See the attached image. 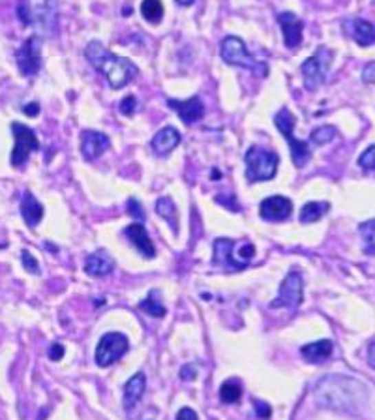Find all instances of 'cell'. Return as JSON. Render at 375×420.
<instances>
[{"instance_id": "f546056e", "label": "cell", "mask_w": 375, "mask_h": 420, "mask_svg": "<svg viewBox=\"0 0 375 420\" xmlns=\"http://www.w3.org/2000/svg\"><path fill=\"white\" fill-rule=\"evenodd\" d=\"M21 261H23V267H25L27 272H30V274H40V265H38L34 255L30 254L28 250H23V252H21Z\"/></svg>"}, {"instance_id": "4dcf8cb0", "label": "cell", "mask_w": 375, "mask_h": 420, "mask_svg": "<svg viewBox=\"0 0 375 420\" xmlns=\"http://www.w3.org/2000/svg\"><path fill=\"white\" fill-rule=\"evenodd\" d=\"M120 113H122L124 117H131V115H136V111L139 109V102H137L136 96H126L120 102Z\"/></svg>"}, {"instance_id": "2e32d148", "label": "cell", "mask_w": 375, "mask_h": 420, "mask_svg": "<svg viewBox=\"0 0 375 420\" xmlns=\"http://www.w3.org/2000/svg\"><path fill=\"white\" fill-rule=\"evenodd\" d=\"M235 246H237L235 241H229V239H218L214 242V265L231 270L244 269V265L237 259V255L233 254Z\"/></svg>"}, {"instance_id": "cb8c5ba5", "label": "cell", "mask_w": 375, "mask_h": 420, "mask_svg": "<svg viewBox=\"0 0 375 420\" xmlns=\"http://www.w3.org/2000/svg\"><path fill=\"white\" fill-rule=\"evenodd\" d=\"M156 212L169 223L171 229H173L175 233H178V212L173 199H169V197H160L156 203Z\"/></svg>"}, {"instance_id": "603a6c76", "label": "cell", "mask_w": 375, "mask_h": 420, "mask_svg": "<svg viewBox=\"0 0 375 420\" xmlns=\"http://www.w3.org/2000/svg\"><path fill=\"white\" fill-rule=\"evenodd\" d=\"M330 205L325 201H310L300 210V223H314L328 212Z\"/></svg>"}, {"instance_id": "5b68a950", "label": "cell", "mask_w": 375, "mask_h": 420, "mask_svg": "<svg viewBox=\"0 0 375 420\" xmlns=\"http://www.w3.org/2000/svg\"><path fill=\"white\" fill-rule=\"evenodd\" d=\"M332 60H334V53L325 45H321L314 55L302 63L300 74H302V83H304L306 90L314 92L327 81L328 69H330Z\"/></svg>"}, {"instance_id": "6da1fadb", "label": "cell", "mask_w": 375, "mask_h": 420, "mask_svg": "<svg viewBox=\"0 0 375 420\" xmlns=\"http://www.w3.org/2000/svg\"><path fill=\"white\" fill-rule=\"evenodd\" d=\"M85 56L94 66V69H98L107 79L111 89H124L126 85H130L139 76V68L131 63L130 58L111 53L100 42H90L85 49Z\"/></svg>"}, {"instance_id": "44dd1931", "label": "cell", "mask_w": 375, "mask_h": 420, "mask_svg": "<svg viewBox=\"0 0 375 420\" xmlns=\"http://www.w3.org/2000/svg\"><path fill=\"white\" fill-rule=\"evenodd\" d=\"M34 21L38 23L41 30H45L47 34L49 32H51V34H55L56 21H58V17H56L55 0H45V2H43L38 10H36Z\"/></svg>"}, {"instance_id": "d590c367", "label": "cell", "mask_w": 375, "mask_h": 420, "mask_svg": "<svg viewBox=\"0 0 375 420\" xmlns=\"http://www.w3.org/2000/svg\"><path fill=\"white\" fill-rule=\"evenodd\" d=\"M255 411H257V417H259V419H268L270 413H272V409H270L268 404H265V401H255Z\"/></svg>"}, {"instance_id": "3957f363", "label": "cell", "mask_w": 375, "mask_h": 420, "mask_svg": "<svg viewBox=\"0 0 375 420\" xmlns=\"http://www.w3.org/2000/svg\"><path fill=\"white\" fill-rule=\"evenodd\" d=\"M244 162L246 179L250 180V182H263V180H270L276 177L280 156L276 152L253 145L246 152Z\"/></svg>"}, {"instance_id": "74e56055", "label": "cell", "mask_w": 375, "mask_h": 420, "mask_svg": "<svg viewBox=\"0 0 375 420\" xmlns=\"http://www.w3.org/2000/svg\"><path fill=\"white\" fill-rule=\"evenodd\" d=\"M177 419L178 420H197V413L195 411H191L190 407H184V409H180L177 413Z\"/></svg>"}, {"instance_id": "8fae6325", "label": "cell", "mask_w": 375, "mask_h": 420, "mask_svg": "<svg viewBox=\"0 0 375 420\" xmlns=\"http://www.w3.org/2000/svg\"><path fill=\"white\" fill-rule=\"evenodd\" d=\"M261 218L266 221H283L291 218L293 214V203L283 195H272L261 201L259 205Z\"/></svg>"}, {"instance_id": "d4e9b609", "label": "cell", "mask_w": 375, "mask_h": 420, "mask_svg": "<svg viewBox=\"0 0 375 420\" xmlns=\"http://www.w3.org/2000/svg\"><path fill=\"white\" fill-rule=\"evenodd\" d=\"M139 310H143L144 313L152 317H165L167 313L164 302L160 300V291H150L149 296L139 302Z\"/></svg>"}, {"instance_id": "7a4b0ae2", "label": "cell", "mask_w": 375, "mask_h": 420, "mask_svg": "<svg viewBox=\"0 0 375 420\" xmlns=\"http://www.w3.org/2000/svg\"><path fill=\"white\" fill-rule=\"evenodd\" d=\"M219 55H222V58H224L227 64L250 69L255 76L266 77V74H268L266 63L257 60V58L248 51L244 40H240L239 36H225L222 43H219Z\"/></svg>"}, {"instance_id": "4fadbf2b", "label": "cell", "mask_w": 375, "mask_h": 420, "mask_svg": "<svg viewBox=\"0 0 375 420\" xmlns=\"http://www.w3.org/2000/svg\"><path fill=\"white\" fill-rule=\"evenodd\" d=\"M281 32H283V43L287 49H297L302 43V32H304V21L297 17L293 12H281L278 15Z\"/></svg>"}, {"instance_id": "f35d334b", "label": "cell", "mask_w": 375, "mask_h": 420, "mask_svg": "<svg viewBox=\"0 0 375 420\" xmlns=\"http://www.w3.org/2000/svg\"><path fill=\"white\" fill-rule=\"evenodd\" d=\"M362 77H364V81L366 83H374L375 81V63H369L366 68H364V74H362Z\"/></svg>"}, {"instance_id": "ba28073f", "label": "cell", "mask_w": 375, "mask_h": 420, "mask_svg": "<svg viewBox=\"0 0 375 420\" xmlns=\"http://www.w3.org/2000/svg\"><path fill=\"white\" fill-rule=\"evenodd\" d=\"M302 276L300 272L293 270L286 276V280L281 282L280 293L270 302V308H287V310H297L302 300H304V293H302Z\"/></svg>"}, {"instance_id": "e0dca14e", "label": "cell", "mask_w": 375, "mask_h": 420, "mask_svg": "<svg viewBox=\"0 0 375 420\" xmlns=\"http://www.w3.org/2000/svg\"><path fill=\"white\" fill-rule=\"evenodd\" d=\"M178 145H180V131L177 128H173V126L162 128L150 141V146H152V151H154L156 156H167Z\"/></svg>"}, {"instance_id": "e575fe53", "label": "cell", "mask_w": 375, "mask_h": 420, "mask_svg": "<svg viewBox=\"0 0 375 420\" xmlns=\"http://www.w3.org/2000/svg\"><path fill=\"white\" fill-rule=\"evenodd\" d=\"M47 355H49V358L53 360V362H58V360H61V358L64 357V345L51 344Z\"/></svg>"}, {"instance_id": "5bb4252c", "label": "cell", "mask_w": 375, "mask_h": 420, "mask_svg": "<svg viewBox=\"0 0 375 420\" xmlns=\"http://www.w3.org/2000/svg\"><path fill=\"white\" fill-rule=\"evenodd\" d=\"M124 236H126V239L130 241L131 246L141 254V257H144V259L156 257V248H154V244L150 241L143 221H141V223H131V225H128V228L124 229Z\"/></svg>"}, {"instance_id": "8992f818", "label": "cell", "mask_w": 375, "mask_h": 420, "mask_svg": "<svg viewBox=\"0 0 375 420\" xmlns=\"http://www.w3.org/2000/svg\"><path fill=\"white\" fill-rule=\"evenodd\" d=\"M128 351V338L120 332H107L100 338L96 347V362L102 368L115 364L118 358H122Z\"/></svg>"}, {"instance_id": "7402d4cb", "label": "cell", "mask_w": 375, "mask_h": 420, "mask_svg": "<svg viewBox=\"0 0 375 420\" xmlns=\"http://www.w3.org/2000/svg\"><path fill=\"white\" fill-rule=\"evenodd\" d=\"M144 386H147V379H144V373L141 372L136 373L126 383V386H124V406H126V409H131L141 399L144 393Z\"/></svg>"}, {"instance_id": "8d00e7d4", "label": "cell", "mask_w": 375, "mask_h": 420, "mask_svg": "<svg viewBox=\"0 0 375 420\" xmlns=\"http://www.w3.org/2000/svg\"><path fill=\"white\" fill-rule=\"evenodd\" d=\"M180 375H182V379H186V381H193V379L197 377V370H195V366L193 364H188L180 370Z\"/></svg>"}, {"instance_id": "277c9868", "label": "cell", "mask_w": 375, "mask_h": 420, "mask_svg": "<svg viewBox=\"0 0 375 420\" xmlns=\"http://www.w3.org/2000/svg\"><path fill=\"white\" fill-rule=\"evenodd\" d=\"M274 124L280 130V133L286 137V141L291 146V159L297 167H304L312 158V151L308 146L306 141H300L294 137V124H297V118L291 111L287 107H281L276 117H274Z\"/></svg>"}, {"instance_id": "4316f807", "label": "cell", "mask_w": 375, "mask_h": 420, "mask_svg": "<svg viewBox=\"0 0 375 420\" xmlns=\"http://www.w3.org/2000/svg\"><path fill=\"white\" fill-rule=\"evenodd\" d=\"M242 398V385L239 379H229L219 386V399L224 404H237Z\"/></svg>"}, {"instance_id": "52a82bcc", "label": "cell", "mask_w": 375, "mask_h": 420, "mask_svg": "<svg viewBox=\"0 0 375 420\" xmlns=\"http://www.w3.org/2000/svg\"><path fill=\"white\" fill-rule=\"evenodd\" d=\"M12 131H14L15 146L12 152V166L21 167L27 164V159L30 158V154L40 148V141L36 137V131L28 126L21 124V122H14L12 124Z\"/></svg>"}, {"instance_id": "d6a6232c", "label": "cell", "mask_w": 375, "mask_h": 420, "mask_svg": "<svg viewBox=\"0 0 375 420\" xmlns=\"http://www.w3.org/2000/svg\"><path fill=\"white\" fill-rule=\"evenodd\" d=\"M361 234L364 236V241L368 242V244H374V242H375V220L362 223Z\"/></svg>"}, {"instance_id": "b9f144b4", "label": "cell", "mask_w": 375, "mask_h": 420, "mask_svg": "<svg viewBox=\"0 0 375 420\" xmlns=\"http://www.w3.org/2000/svg\"><path fill=\"white\" fill-rule=\"evenodd\" d=\"M177 2L180 4V6H191V4H193L195 0H177Z\"/></svg>"}, {"instance_id": "d6986e66", "label": "cell", "mask_w": 375, "mask_h": 420, "mask_svg": "<svg viewBox=\"0 0 375 420\" xmlns=\"http://www.w3.org/2000/svg\"><path fill=\"white\" fill-rule=\"evenodd\" d=\"M332 351H334V344L330 340H319V342H314V344L304 345L300 349V355L310 364H321V362L330 358Z\"/></svg>"}, {"instance_id": "ac0fdd59", "label": "cell", "mask_w": 375, "mask_h": 420, "mask_svg": "<svg viewBox=\"0 0 375 420\" xmlns=\"http://www.w3.org/2000/svg\"><path fill=\"white\" fill-rule=\"evenodd\" d=\"M115 269V261L105 250H98L94 254H90L85 261V272L92 278H103L113 272Z\"/></svg>"}, {"instance_id": "ffe728a7", "label": "cell", "mask_w": 375, "mask_h": 420, "mask_svg": "<svg viewBox=\"0 0 375 420\" xmlns=\"http://www.w3.org/2000/svg\"><path fill=\"white\" fill-rule=\"evenodd\" d=\"M43 212L45 210L41 207L40 201L36 199L30 192H25L23 199H21V216H23V220H25L28 228H36L43 218Z\"/></svg>"}, {"instance_id": "30bf717a", "label": "cell", "mask_w": 375, "mask_h": 420, "mask_svg": "<svg viewBox=\"0 0 375 420\" xmlns=\"http://www.w3.org/2000/svg\"><path fill=\"white\" fill-rule=\"evenodd\" d=\"M167 105L177 113L182 122L188 126L195 124L205 117V104L199 96H191L188 100H167Z\"/></svg>"}, {"instance_id": "1f68e13d", "label": "cell", "mask_w": 375, "mask_h": 420, "mask_svg": "<svg viewBox=\"0 0 375 420\" xmlns=\"http://www.w3.org/2000/svg\"><path fill=\"white\" fill-rule=\"evenodd\" d=\"M17 15H19V19L23 25H30V23H34V14H32V10H30V6H28L27 0H21L19 8H17Z\"/></svg>"}, {"instance_id": "60d3db41", "label": "cell", "mask_w": 375, "mask_h": 420, "mask_svg": "<svg viewBox=\"0 0 375 420\" xmlns=\"http://www.w3.org/2000/svg\"><path fill=\"white\" fill-rule=\"evenodd\" d=\"M368 360H369V366H372V368H375V342L372 344V347H369Z\"/></svg>"}, {"instance_id": "9c48e42d", "label": "cell", "mask_w": 375, "mask_h": 420, "mask_svg": "<svg viewBox=\"0 0 375 420\" xmlns=\"http://www.w3.org/2000/svg\"><path fill=\"white\" fill-rule=\"evenodd\" d=\"M17 68L25 77L36 76L41 68V40L38 36H30L28 40L23 42L17 53Z\"/></svg>"}, {"instance_id": "ab89813d", "label": "cell", "mask_w": 375, "mask_h": 420, "mask_svg": "<svg viewBox=\"0 0 375 420\" xmlns=\"http://www.w3.org/2000/svg\"><path fill=\"white\" fill-rule=\"evenodd\" d=\"M23 113L27 115V117H36L38 113H40V105L36 104H27L25 107H23Z\"/></svg>"}, {"instance_id": "83f0119b", "label": "cell", "mask_w": 375, "mask_h": 420, "mask_svg": "<svg viewBox=\"0 0 375 420\" xmlns=\"http://www.w3.org/2000/svg\"><path fill=\"white\" fill-rule=\"evenodd\" d=\"M336 135H338V130H336L334 126H321V128H315V130L312 131L310 139H312V143L321 146L330 143Z\"/></svg>"}, {"instance_id": "484cf974", "label": "cell", "mask_w": 375, "mask_h": 420, "mask_svg": "<svg viewBox=\"0 0 375 420\" xmlns=\"http://www.w3.org/2000/svg\"><path fill=\"white\" fill-rule=\"evenodd\" d=\"M141 15L144 17V21L150 23V25H158L164 17L162 0H143L141 2Z\"/></svg>"}, {"instance_id": "836d02e7", "label": "cell", "mask_w": 375, "mask_h": 420, "mask_svg": "<svg viewBox=\"0 0 375 420\" xmlns=\"http://www.w3.org/2000/svg\"><path fill=\"white\" fill-rule=\"evenodd\" d=\"M128 212H130V216H133L136 220L139 221H144V212H143V207L137 203V199H133L131 197L130 201H128Z\"/></svg>"}, {"instance_id": "f1b7e54d", "label": "cell", "mask_w": 375, "mask_h": 420, "mask_svg": "<svg viewBox=\"0 0 375 420\" xmlns=\"http://www.w3.org/2000/svg\"><path fill=\"white\" fill-rule=\"evenodd\" d=\"M358 166L366 171H374L375 169V145H372L369 148L362 152L361 158H358Z\"/></svg>"}, {"instance_id": "9a60e30c", "label": "cell", "mask_w": 375, "mask_h": 420, "mask_svg": "<svg viewBox=\"0 0 375 420\" xmlns=\"http://www.w3.org/2000/svg\"><path fill=\"white\" fill-rule=\"evenodd\" d=\"M111 145L109 137L102 131L85 130L81 133V152L87 159H96L102 156Z\"/></svg>"}, {"instance_id": "7c38bea8", "label": "cell", "mask_w": 375, "mask_h": 420, "mask_svg": "<svg viewBox=\"0 0 375 420\" xmlns=\"http://www.w3.org/2000/svg\"><path fill=\"white\" fill-rule=\"evenodd\" d=\"M341 28L345 30V34L351 36L361 47H369L375 45V27L366 19L361 17H349L341 21Z\"/></svg>"}]
</instances>
